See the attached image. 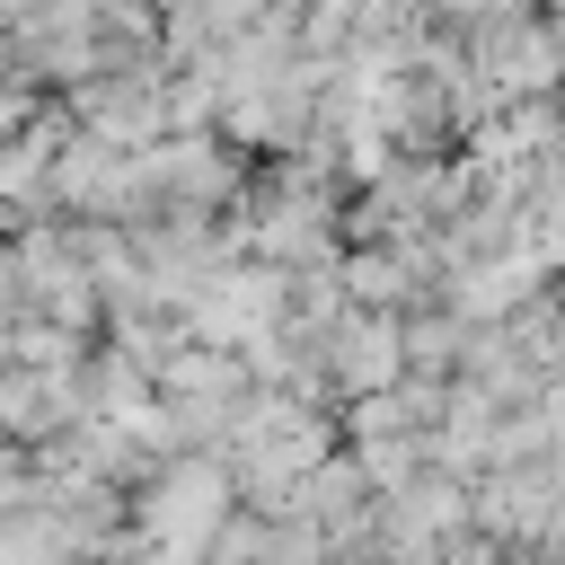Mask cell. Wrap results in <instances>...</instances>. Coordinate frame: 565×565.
<instances>
[{
	"mask_svg": "<svg viewBox=\"0 0 565 565\" xmlns=\"http://www.w3.org/2000/svg\"><path fill=\"white\" fill-rule=\"evenodd\" d=\"M79 115H88L106 141H150V132L177 115V97L150 79V62H115V79H88V88H79Z\"/></svg>",
	"mask_w": 565,
	"mask_h": 565,
	"instance_id": "obj_2",
	"label": "cell"
},
{
	"mask_svg": "<svg viewBox=\"0 0 565 565\" xmlns=\"http://www.w3.org/2000/svg\"><path fill=\"white\" fill-rule=\"evenodd\" d=\"M468 71H486V88H494V106L503 97H547L556 88V71H565V26L556 18H486L477 35H468Z\"/></svg>",
	"mask_w": 565,
	"mask_h": 565,
	"instance_id": "obj_1",
	"label": "cell"
},
{
	"mask_svg": "<svg viewBox=\"0 0 565 565\" xmlns=\"http://www.w3.org/2000/svg\"><path fill=\"white\" fill-rule=\"evenodd\" d=\"M441 9H459V18H468V26H486V18H521V9H530V0H441Z\"/></svg>",
	"mask_w": 565,
	"mask_h": 565,
	"instance_id": "obj_3",
	"label": "cell"
},
{
	"mask_svg": "<svg viewBox=\"0 0 565 565\" xmlns=\"http://www.w3.org/2000/svg\"><path fill=\"white\" fill-rule=\"evenodd\" d=\"M556 26H565V0H556Z\"/></svg>",
	"mask_w": 565,
	"mask_h": 565,
	"instance_id": "obj_4",
	"label": "cell"
}]
</instances>
